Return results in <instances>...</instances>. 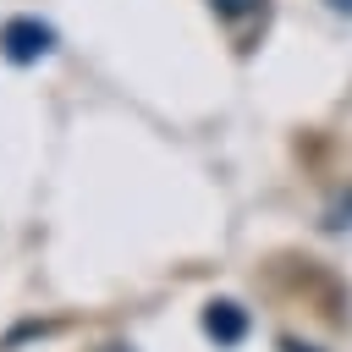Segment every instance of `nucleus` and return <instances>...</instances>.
Here are the masks:
<instances>
[{
  "label": "nucleus",
  "mask_w": 352,
  "mask_h": 352,
  "mask_svg": "<svg viewBox=\"0 0 352 352\" xmlns=\"http://www.w3.org/2000/svg\"><path fill=\"white\" fill-rule=\"evenodd\" d=\"M0 50H6L16 66H28V60H44V55L55 50V33H50V22H38V16H11V22L0 28Z\"/></svg>",
  "instance_id": "obj_1"
},
{
  "label": "nucleus",
  "mask_w": 352,
  "mask_h": 352,
  "mask_svg": "<svg viewBox=\"0 0 352 352\" xmlns=\"http://www.w3.org/2000/svg\"><path fill=\"white\" fill-rule=\"evenodd\" d=\"M204 330H209L220 346H236V341H242V330H248V314H242L236 302H226V297H220V302H209V308H204Z\"/></svg>",
  "instance_id": "obj_2"
},
{
  "label": "nucleus",
  "mask_w": 352,
  "mask_h": 352,
  "mask_svg": "<svg viewBox=\"0 0 352 352\" xmlns=\"http://www.w3.org/2000/svg\"><path fill=\"white\" fill-rule=\"evenodd\" d=\"M209 6H214L220 16H248V11H258L264 0H209Z\"/></svg>",
  "instance_id": "obj_3"
}]
</instances>
